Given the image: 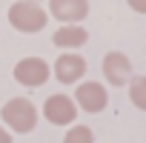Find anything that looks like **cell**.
Returning a JSON list of instances; mask_svg holds the SVG:
<instances>
[{
    "label": "cell",
    "instance_id": "6da1fadb",
    "mask_svg": "<svg viewBox=\"0 0 146 143\" xmlns=\"http://www.w3.org/2000/svg\"><path fill=\"white\" fill-rule=\"evenodd\" d=\"M6 17H9L12 29L23 32V34H37L49 26V9L40 6V0H17V3L9 6Z\"/></svg>",
    "mask_w": 146,
    "mask_h": 143
},
{
    "label": "cell",
    "instance_id": "7a4b0ae2",
    "mask_svg": "<svg viewBox=\"0 0 146 143\" xmlns=\"http://www.w3.org/2000/svg\"><path fill=\"white\" fill-rule=\"evenodd\" d=\"M0 117H3V126L15 134H29L37 126V109L29 97H12L3 103L0 109Z\"/></svg>",
    "mask_w": 146,
    "mask_h": 143
},
{
    "label": "cell",
    "instance_id": "3957f363",
    "mask_svg": "<svg viewBox=\"0 0 146 143\" xmlns=\"http://www.w3.org/2000/svg\"><path fill=\"white\" fill-rule=\"evenodd\" d=\"M52 77V66L43 57H23L15 63V80L26 89H37Z\"/></svg>",
    "mask_w": 146,
    "mask_h": 143
},
{
    "label": "cell",
    "instance_id": "277c9868",
    "mask_svg": "<svg viewBox=\"0 0 146 143\" xmlns=\"http://www.w3.org/2000/svg\"><path fill=\"white\" fill-rule=\"evenodd\" d=\"M43 117L52 126H72L78 120V103L72 95H49L43 103Z\"/></svg>",
    "mask_w": 146,
    "mask_h": 143
},
{
    "label": "cell",
    "instance_id": "5b68a950",
    "mask_svg": "<svg viewBox=\"0 0 146 143\" xmlns=\"http://www.w3.org/2000/svg\"><path fill=\"white\" fill-rule=\"evenodd\" d=\"M75 103H78V109H83V112H89V115L103 112L106 103H109L106 86L98 83V80H80L78 89H75Z\"/></svg>",
    "mask_w": 146,
    "mask_h": 143
},
{
    "label": "cell",
    "instance_id": "8992f818",
    "mask_svg": "<svg viewBox=\"0 0 146 143\" xmlns=\"http://www.w3.org/2000/svg\"><path fill=\"white\" fill-rule=\"evenodd\" d=\"M52 75L63 86H78L83 80V75H86V60L80 54H75V52H63L52 66Z\"/></svg>",
    "mask_w": 146,
    "mask_h": 143
},
{
    "label": "cell",
    "instance_id": "52a82bcc",
    "mask_svg": "<svg viewBox=\"0 0 146 143\" xmlns=\"http://www.w3.org/2000/svg\"><path fill=\"white\" fill-rule=\"evenodd\" d=\"M100 69H103V77H106L109 86L120 89V86H129V80H132V60L123 52H109L103 57Z\"/></svg>",
    "mask_w": 146,
    "mask_h": 143
},
{
    "label": "cell",
    "instance_id": "ba28073f",
    "mask_svg": "<svg viewBox=\"0 0 146 143\" xmlns=\"http://www.w3.org/2000/svg\"><path fill=\"white\" fill-rule=\"evenodd\" d=\"M89 15V0H49V17L60 23H80Z\"/></svg>",
    "mask_w": 146,
    "mask_h": 143
},
{
    "label": "cell",
    "instance_id": "9c48e42d",
    "mask_svg": "<svg viewBox=\"0 0 146 143\" xmlns=\"http://www.w3.org/2000/svg\"><path fill=\"white\" fill-rule=\"evenodd\" d=\"M89 40V32L83 26H75V23H63L54 34H52V43L57 49H80L83 43Z\"/></svg>",
    "mask_w": 146,
    "mask_h": 143
},
{
    "label": "cell",
    "instance_id": "30bf717a",
    "mask_svg": "<svg viewBox=\"0 0 146 143\" xmlns=\"http://www.w3.org/2000/svg\"><path fill=\"white\" fill-rule=\"evenodd\" d=\"M129 100H132V106L135 109H140V112H146V75H132V80H129Z\"/></svg>",
    "mask_w": 146,
    "mask_h": 143
},
{
    "label": "cell",
    "instance_id": "8fae6325",
    "mask_svg": "<svg viewBox=\"0 0 146 143\" xmlns=\"http://www.w3.org/2000/svg\"><path fill=\"white\" fill-rule=\"evenodd\" d=\"M63 143H95V132L89 126H83V123H72L66 137H63Z\"/></svg>",
    "mask_w": 146,
    "mask_h": 143
},
{
    "label": "cell",
    "instance_id": "7c38bea8",
    "mask_svg": "<svg viewBox=\"0 0 146 143\" xmlns=\"http://www.w3.org/2000/svg\"><path fill=\"white\" fill-rule=\"evenodd\" d=\"M126 3H129V9H132V12L146 15V0H126Z\"/></svg>",
    "mask_w": 146,
    "mask_h": 143
},
{
    "label": "cell",
    "instance_id": "4fadbf2b",
    "mask_svg": "<svg viewBox=\"0 0 146 143\" xmlns=\"http://www.w3.org/2000/svg\"><path fill=\"white\" fill-rule=\"evenodd\" d=\"M0 143H12V132L6 126H0Z\"/></svg>",
    "mask_w": 146,
    "mask_h": 143
}]
</instances>
